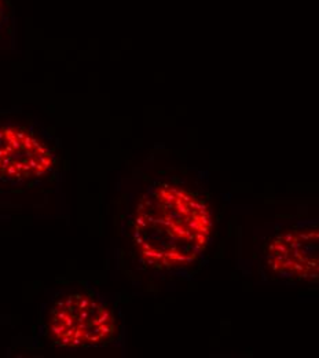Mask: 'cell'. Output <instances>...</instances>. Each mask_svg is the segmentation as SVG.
Returning a JSON list of instances; mask_svg holds the SVG:
<instances>
[{"instance_id":"cell-1","label":"cell","mask_w":319,"mask_h":358,"mask_svg":"<svg viewBox=\"0 0 319 358\" xmlns=\"http://www.w3.org/2000/svg\"><path fill=\"white\" fill-rule=\"evenodd\" d=\"M135 244L146 265L172 269L196 260L212 229L208 207L188 191L157 187L136 208Z\"/></svg>"},{"instance_id":"cell-3","label":"cell","mask_w":319,"mask_h":358,"mask_svg":"<svg viewBox=\"0 0 319 358\" xmlns=\"http://www.w3.org/2000/svg\"><path fill=\"white\" fill-rule=\"evenodd\" d=\"M54 164L51 147L37 132L19 124H0V179H36L51 171Z\"/></svg>"},{"instance_id":"cell-2","label":"cell","mask_w":319,"mask_h":358,"mask_svg":"<svg viewBox=\"0 0 319 358\" xmlns=\"http://www.w3.org/2000/svg\"><path fill=\"white\" fill-rule=\"evenodd\" d=\"M45 329L48 338L61 347H95L113 336L114 317L99 300L76 292L56 300L48 311Z\"/></svg>"},{"instance_id":"cell-4","label":"cell","mask_w":319,"mask_h":358,"mask_svg":"<svg viewBox=\"0 0 319 358\" xmlns=\"http://www.w3.org/2000/svg\"><path fill=\"white\" fill-rule=\"evenodd\" d=\"M15 8L12 0H0V47H7L15 37Z\"/></svg>"}]
</instances>
